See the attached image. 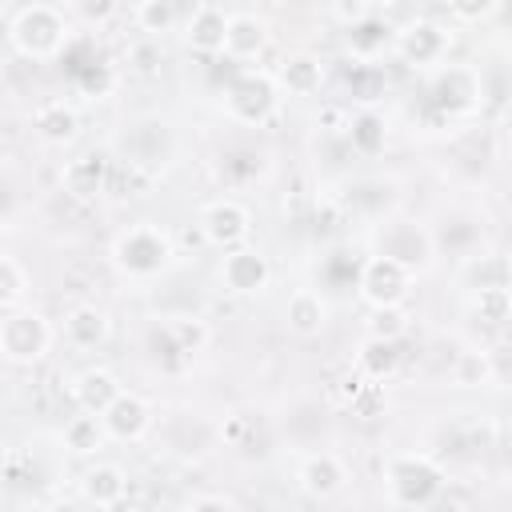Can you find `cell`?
<instances>
[{"label": "cell", "instance_id": "6da1fadb", "mask_svg": "<svg viewBox=\"0 0 512 512\" xmlns=\"http://www.w3.org/2000/svg\"><path fill=\"white\" fill-rule=\"evenodd\" d=\"M8 40L24 60H56L68 48L72 28H68V16L60 8L36 0V4H24L12 12Z\"/></svg>", "mask_w": 512, "mask_h": 512}, {"label": "cell", "instance_id": "7a4b0ae2", "mask_svg": "<svg viewBox=\"0 0 512 512\" xmlns=\"http://www.w3.org/2000/svg\"><path fill=\"white\" fill-rule=\"evenodd\" d=\"M384 492L396 508H428L444 496V468L428 452H400L384 464Z\"/></svg>", "mask_w": 512, "mask_h": 512}, {"label": "cell", "instance_id": "3957f363", "mask_svg": "<svg viewBox=\"0 0 512 512\" xmlns=\"http://www.w3.org/2000/svg\"><path fill=\"white\" fill-rule=\"evenodd\" d=\"M176 256V244L164 228L156 224H132L112 240V264L132 276V280H152L160 276Z\"/></svg>", "mask_w": 512, "mask_h": 512}, {"label": "cell", "instance_id": "277c9868", "mask_svg": "<svg viewBox=\"0 0 512 512\" xmlns=\"http://www.w3.org/2000/svg\"><path fill=\"white\" fill-rule=\"evenodd\" d=\"M52 340H56L52 324L40 312H32V308H12L0 320V356L8 364H16V368L40 364L48 356Z\"/></svg>", "mask_w": 512, "mask_h": 512}, {"label": "cell", "instance_id": "5b68a950", "mask_svg": "<svg viewBox=\"0 0 512 512\" xmlns=\"http://www.w3.org/2000/svg\"><path fill=\"white\" fill-rule=\"evenodd\" d=\"M276 104H280V80H276V72L244 68L224 88V108H228V116L236 124H264L276 112Z\"/></svg>", "mask_w": 512, "mask_h": 512}, {"label": "cell", "instance_id": "8992f818", "mask_svg": "<svg viewBox=\"0 0 512 512\" xmlns=\"http://www.w3.org/2000/svg\"><path fill=\"white\" fill-rule=\"evenodd\" d=\"M356 288H360V296H364V304H368V308L404 304V296H408V288H412V268H408V264H400L396 256L372 252V256L360 264Z\"/></svg>", "mask_w": 512, "mask_h": 512}, {"label": "cell", "instance_id": "52a82bcc", "mask_svg": "<svg viewBox=\"0 0 512 512\" xmlns=\"http://www.w3.org/2000/svg\"><path fill=\"white\" fill-rule=\"evenodd\" d=\"M484 96V80L472 64H444L436 76H432V100L440 112L448 116H464L480 104Z\"/></svg>", "mask_w": 512, "mask_h": 512}, {"label": "cell", "instance_id": "ba28073f", "mask_svg": "<svg viewBox=\"0 0 512 512\" xmlns=\"http://www.w3.org/2000/svg\"><path fill=\"white\" fill-rule=\"evenodd\" d=\"M200 232L212 248L228 252V248H240L248 244V232H252V212L240 204V200H212L204 212H200Z\"/></svg>", "mask_w": 512, "mask_h": 512}, {"label": "cell", "instance_id": "9c48e42d", "mask_svg": "<svg viewBox=\"0 0 512 512\" xmlns=\"http://www.w3.org/2000/svg\"><path fill=\"white\" fill-rule=\"evenodd\" d=\"M272 280V264L260 248L252 244H240V248H228L224 260H220V284L232 292V296H256L260 288H268Z\"/></svg>", "mask_w": 512, "mask_h": 512}, {"label": "cell", "instance_id": "30bf717a", "mask_svg": "<svg viewBox=\"0 0 512 512\" xmlns=\"http://www.w3.org/2000/svg\"><path fill=\"white\" fill-rule=\"evenodd\" d=\"M396 52L416 64V68H428V64H440L444 52H448V32L436 24V20H412L396 32Z\"/></svg>", "mask_w": 512, "mask_h": 512}, {"label": "cell", "instance_id": "8fae6325", "mask_svg": "<svg viewBox=\"0 0 512 512\" xmlns=\"http://www.w3.org/2000/svg\"><path fill=\"white\" fill-rule=\"evenodd\" d=\"M108 180H112V164L104 152H80L60 172V184L72 200H96L108 188Z\"/></svg>", "mask_w": 512, "mask_h": 512}, {"label": "cell", "instance_id": "7c38bea8", "mask_svg": "<svg viewBox=\"0 0 512 512\" xmlns=\"http://www.w3.org/2000/svg\"><path fill=\"white\" fill-rule=\"evenodd\" d=\"M100 420H104V428H108L112 440L136 444V440H144L148 428H152V408H148V400H144L140 392H128V388H124Z\"/></svg>", "mask_w": 512, "mask_h": 512}, {"label": "cell", "instance_id": "4fadbf2b", "mask_svg": "<svg viewBox=\"0 0 512 512\" xmlns=\"http://www.w3.org/2000/svg\"><path fill=\"white\" fill-rule=\"evenodd\" d=\"M376 252L396 256L408 268H424L428 256H432V236L412 220H392V224L380 228V248Z\"/></svg>", "mask_w": 512, "mask_h": 512}, {"label": "cell", "instance_id": "5bb4252c", "mask_svg": "<svg viewBox=\"0 0 512 512\" xmlns=\"http://www.w3.org/2000/svg\"><path fill=\"white\" fill-rule=\"evenodd\" d=\"M228 12L224 8H216V4H200L192 16H188V24H184V44L192 48V52H200V56H216V52H224V36H228Z\"/></svg>", "mask_w": 512, "mask_h": 512}, {"label": "cell", "instance_id": "9a60e30c", "mask_svg": "<svg viewBox=\"0 0 512 512\" xmlns=\"http://www.w3.org/2000/svg\"><path fill=\"white\" fill-rule=\"evenodd\" d=\"M284 324H288V332L300 336V340L320 336L324 324H328V300H324L316 288H296V292L288 296V304H284Z\"/></svg>", "mask_w": 512, "mask_h": 512}, {"label": "cell", "instance_id": "2e32d148", "mask_svg": "<svg viewBox=\"0 0 512 512\" xmlns=\"http://www.w3.org/2000/svg\"><path fill=\"white\" fill-rule=\"evenodd\" d=\"M296 480H300V488H304L308 496L328 500V496H336V492L344 488L348 472H344V464H340V456H336V452H312V456H304V460H300Z\"/></svg>", "mask_w": 512, "mask_h": 512}, {"label": "cell", "instance_id": "e0dca14e", "mask_svg": "<svg viewBox=\"0 0 512 512\" xmlns=\"http://www.w3.org/2000/svg\"><path fill=\"white\" fill-rule=\"evenodd\" d=\"M80 496H84L88 504H96V508H116V504H124V496H128V476H124V468H120V464H108V460H96V464L84 468V476H80Z\"/></svg>", "mask_w": 512, "mask_h": 512}, {"label": "cell", "instance_id": "ac0fdd59", "mask_svg": "<svg viewBox=\"0 0 512 512\" xmlns=\"http://www.w3.org/2000/svg\"><path fill=\"white\" fill-rule=\"evenodd\" d=\"M32 132H36L44 144L64 148V144L76 140L80 116H76V108L64 104V100H44V104H36V112H32Z\"/></svg>", "mask_w": 512, "mask_h": 512}, {"label": "cell", "instance_id": "d6986e66", "mask_svg": "<svg viewBox=\"0 0 512 512\" xmlns=\"http://www.w3.org/2000/svg\"><path fill=\"white\" fill-rule=\"evenodd\" d=\"M124 392V384L108 372V368H84L72 384V400L80 412H92V416H104L112 408V400Z\"/></svg>", "mask_w": 512, "mask_h": 512}, {"label": "cell", "instance_id": "ffe728a7", "mask_svg": "<svg viewBox=\"0 0 512 512\" xmlns=\"http://www.w3.org/2000/svg\"><path fill=\"white\" fill-rule=\"evenodd\" d=\"M356 372L372 384L380 380H392L400 372V340H388V336H364L360 348H356Z\"/></svg>", "mask_w": 512, "mask_h": 512}, {"label": "cell", "instance_id": "44dd1931", "mask_svg": "<svg viewBox=\"0 0 512 512\" xmlns=\"http://www.w3.org/2000/svg\"><path fill=\"white\" fill-rule=\"evenodd\" d=\"M108 312L104 308H96V304H76V308H68V316H64V340L72 344V348H80V352H88V348H100L104 340H108Z\"/></svg>", "mask_w": 512, "mask_h": 512}, {"label": "cell", "instance_id": "7402d4cb", "mask_svg": "<svg viewBox=\"0 0 512 512\" xmlns=\"http://www.w3.org/2000/svg\"><path fill=\"white\" fill-rule=\"evenodd\" d=\"M268 44V24L260 16H248V12H236L228 20V36H224V56L228 60H256Z\"/></svg>", "mask_w": 512, "mask_h": 512}, {"label": "cell", "instance_id": "603a6c76", "mask_svg": "<svg viewBox=\"0 0 512 512\" xmlns=\"http://www.w3.org/2000/svg\"><path fill=\"white\" fill-rule=\"evenodd\" d=\"M276 80H280V88L292 92V96H312V92H320V84H324V64H320L312 52H292V56L280 60Z\"/></svg>", "mask_w": 512, "mask_h": 512}, {"label": "cell", "instance_id": "cb8c5ba5", "mask_svg": "<svg viewBox=\"0 0 512 512\" xmlns=\"http://www.w3.org/2000/svg\"><path fill=\"white\" fill-rule=\"evenodd\" d=\"M392 40H396V32H392V24H388L384 16H360L356 24H348V52H352L356 60L380 56Z\"/></svg>", "mask_w": 512, "mask_h": 512}, {"label": "cell", "instance_id": "d4e9b609", "mask_svg": "<svg viewBox=\"0 0 512 512\" xmlns=\"http://www.w3.org/2000/svg\"><path fill=\"white\" fill-rule=\"evenodd\" d=\"M108 440H112V436H108L104 420L92 416V412H80V416H72V420L64 424V448L76 452V456H96Z\"/></svg>", "mask_w": 512, "mask_h": 512}, {"label": "cell", "instance_id": "484cf974", "mask_svg": "<svg viewBox=\"0 0 512 512\" xmlns=\"http://www.w3.org/2000/svg\"><path fill=\"white\" fill-rule=\"evenodd\" d=\"M28 288H32L28 268H24L12 252H4V256H0V304H4V312L20 308V300L28 296Z\"/></svg>", "mask_w": 512, "mask_h": 512}, {"label": "cell", "instance_id": "4316f807", "mask_svg": "<svg viewBox=\"0 0 512 512\" xmlns=\"http://www.w3.org/2000/svg\"><path fill=\"white\" fill-rule=\"evenodd\" d=\"M452 380H456V384H464V388H484V384H492V380H496V364H492V356H488V352L468 348V352H460V356H456V364H452Z\"/></svg>", "mask_w": 512, "mask_h": 512}, {"label": "cell", "instance_id": "83f0119b", "mask_svg": "<svg viewBox=\"0 0 512 512\" xmlns=\"http://www.w3.org/2000/svg\"><path fill=\"white\" fill-rule=\"evenodd\" d=\"M472 308L484 324H504L512 320V284H488L472 292Z\"/></svg>", "mask_w": 512, "mask_h": 512}, {"label": "cell", "instance_id": "f1b7e54d", "mask_svg": "<svg viewBox=\"0 0 512 512\" xmlns=\"http://www.w3.org/2000/svg\"><path fill=\"white\" fill-rule=\"evenodd\" d=\"M384 136H388V128H384V120H380L372 108H364V112H356V116L348 120V140H352V148L364 152V156L380 152V148H384Z\"/></svg>", "mask_w": 512, "mask_h": 512}, {"label": "cell", "instance_id": "f546056e", "mask_svg": "<svg viewBox=\"0 0 512 512\" xmlns=\"http://www.w3.org/2000/svg\"><path fill=\"white\" fill-rule=\"evenodd\" d=\"M164 336H168L184 356H196V352L208 344V324H204L200 316H176V320H168Z\"/></svg>", "mask_w": 512, "mask_h": 512}, {"label": "cell", "instance_id": "4dcf8cb0", "mask_svg": "<svg viewBox=\"0 0 512 512\" xmlns=\"http://www.w3.org/2000/svg\"><path fill=\"white\" fill-rule=\"evenodd\" d=\"M136 24H140V32H148V36L168 32V28L176 24V0H140V4H136Z\"/></svg>", "mask_w": 512, "mask_h": 512}, {"label": "cell", "instance_id": "1f68e13d", "mask_svg": "<svg viewBox=\"0 0 512 512\" xmlns=\"http://www.w3.org/2000/svg\"><path fill=\"white\" fill-rule=\"evenodd\" d=\"M368 332L372 336H388V340H400L408 332V316L400 304H384V308H372L368 316Z\"/></svg>", "mask_w": 512, "mask_h": 512}, {"label": "cell", "instance_id": "d6a6232c", "mask_svg": "<svg viewBox=\"0 0 512 512\" xmlns=\"http://www.w3.org/2000/svg\"><path fill=\"white\" fill-rule=\"evenodd\" d=\"M116 8H120V0H72V12H76L84 24H92V28L108 24V20L116 16Z\"/></svg>", "mask_w": 512, "mask_h": 512}, {"label": "cell", "instance_id": "836d02e7", "mask_svg": "<svg viewBox=\"0 0 512 512\" xmlns=\"http://www.w3.org/2000/svg\"><path fill=\"white\" fill-rule=\"evenodd\" d=\"M448 4V12L456 16V20H464V24H480V20H488L496 8H500V0H444Z\"/></svg>", "mask_w": 512, "mask_h": 512}, {"label": "cell", "instance_id": "e575fe53", "mask_svg": "<svg viewBox=\"0 0 512 512\" xmlns=\"http://www.w3.org/2000/svg\"><path fill=\"white\" fill-rule=\"evenodd\" d=\"M188 508L192 512H204V508H236V500L228 492H204V496H192Z\"/></svg>", "mask_w": 512, "mask_h": 512}, {"label": "cell", "instance_id": "d590c367", "mask_svg": "<svg viewBox=\"0 0 512 512\" xmlns=\"http://www.w3.org/2000/svg\"><path fill=\"white\" fill-rule=\"evenodd\" d=\"M244 428H248V420H244V416H228V420L220 424V436H224L228 444H240V436H244Z\"/></svg>", "mask_w": 512, "mask_h": 512}, {"label": "cell", "instance_id": "8d00e7d4", "mask_svg": "<svg viewBox=\"0 0 512 512\" xmlns=\"http://www.w3.org/2000/svg\"><path fill=\"white\" fill-rule=\"evenodd\" d=\"M508 220H512V208H508Z\"/></svg>", "mask_w": 512, "mask_h": 512}]
</instances>
